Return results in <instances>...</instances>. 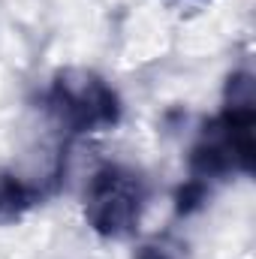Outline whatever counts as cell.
Listing matches in <instances>:
<instances>
[{
	"instance_id": "cell-1",
	"label": "cell",
	"mask_w": 256,
	"mask_h": 259,
	"mask_svg": "<svg viewBox=\"0 0 256 259\" xmlns=\"http://www.w3.org/2000/svg\"><path fill=\"white\" fill-rule=\"evenodd\" d=\"M253 124H256V97L253 75L235 72L226 84L223 112L205 124L190 151V175L196 181H217L232 172L250 175L253 169Z\"/></svg>"
},
{
	"instance_id": "cell-2",
	"label": "cell",
	"mask_w": 256,
	"mask_h": 259,
	"mask_svg": "<svg viewBox=\"0 0 256 259\" xmlns=\"http://www.w3.org/2000/svg\"><path fill=\"white\" fill-rule=\"evenodd\" d=\"M49 112L69 133H103L121 121L115 88L84 66H66L49 84Z\"/></svg>"
},
{
	"instance_id": "cell-3",
	"label": "cell",
	"mask_w": 256,
	"mask_h": 259,
	"mask_svg": "<svg viewBox=\"0 0 256 259\" xmlns=\"http://www.w3.org/2000/svg\"><path fill=\"white\" fill-rule=\"evenodd\" d=\"M145 181L127 166H103L84 196V220L100 238L121 241L139 229L145 211Z\"/></svg>"
},
{
	"instance_id": "cell-4",
	"label": "cell",
	"mask_w": 256,
	"mask_h": 259,
	"mask_svg": "<svg viewBox=\"0 0 256 259\" xmlns=\"http://www.w3.org/2000/svg\"><path fill=\"white\" fill-rule=\"evenodd\" d=\"M30 199H33V193L21 178H15L9 172H0V220H6V217L18 214L21 208H27Z\"/></svg>"
},
{
	"instance_id": "cell-5",
	"label": "cell",
	"mask_w": 256,
	"mask_h": 259,
	"mask_svg": "<svg viewBox=\"0 0 256 259\" xmlns=\"http://www.w3.org/2000/svg\"><path fill=\"white\" fill-rule=\"evenodd\" d=\"M136 259H175L166 247H157V244H145V247H139V253Z\"/></svg>"
}]
</instances>
